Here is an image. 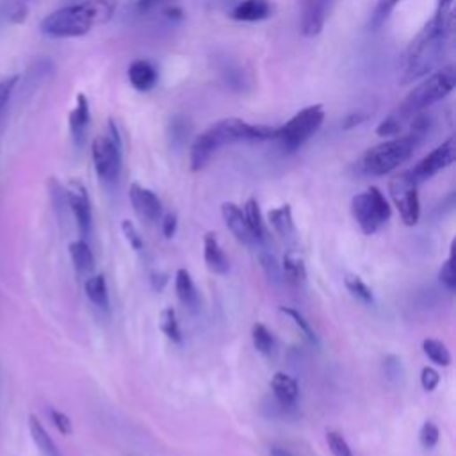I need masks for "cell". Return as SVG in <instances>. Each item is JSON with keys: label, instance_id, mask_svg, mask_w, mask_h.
Masks as SVG:
<instances>
[{"label": "cell", "instance_id": "1", "mask_svg": "<svg viewBox=\"0 0 456 456\" xmlns=\"http://www.w3.org/2000/svg\"><path fill=\"white\" fill-rule=\"evenodd\" d=\"M454 28V12L438 11L431 20L419 30V34L410 41L403 53L401 61V84L410 86L436 68L442 66V61L449 50L451 36Z\"/></svg>", "mask_w": 456, "mask_h": 456}, {"label": "cell", "instance_id": "2", "mask_svg": "<svg viewBox=\"0 0 456 456\" xmlns=\"http://www.w3.org/2000/svg\"><path fill=\"white\" fill-rule=\"evenodd\" d=\"M274 135L276 128L269 125H255L240 118L219 119L192 141L189 153L191 169L201 171L210 162L214 153L224 144L239 141H271Z\"/></svg>", "mask_w": 456, "mask_h": 456}, {"label": "cell", "instance_id": "3", "mask_svg": "<svg viewBox=\"0 0 456 456\" xmlns=\"http://www.w3.org/2000/svg\"><path fill=\"white\" fill-rule=\"evenodd\" d=\"M116 12V0H84L64 5L43 18L39 28L53 39L80 37L107 23Z\"/></svg>", "mask_w": 456, "mask_h": 456}, {"label": "cell", "instance_id": "4", "mask_svg": "<svg viewBox=\"0 0 456 456\" xmlns=\"http://www.w3.org/2000/svg\"><path fill=\"white\" fill-rule=\"evenodd\" d=\"M456 86V71L452 64H445L426 75L403 100L397 109V116L404 121L419 112H424L433 103L444 100L452 93Z\"/></svg>", "mask_w": 456, "mask_h": 456}, {"label": "cell", "instance_id": "5", "mask_svg": "<svg viewBox=\"0 0 456 456\" xmlns=\"http://www.w3.org/2000/svg\"><path fill=\"white\" fill-rule=\"evenodd\" d=\"M419 142H420V137L411 132L408 135L390 137L369 148L362 155L360 166L367 175H372V176L388 175L411 157Z\"/></svg>", "mask_w": 456, "mask_h": 456}, {"label": "cell", "instance_id": "6", "mask_svg": "<svg viewBox=\"0 0 456 456\" xmlns=\"http://www.w3.org/2000/svg\"><path fill=\"white\" fill-rule=\"evenodd\" d=\"M324 109L322 105H308L296 112L285 125L276 128L274 141L280 142L283 151L292 153L303 146L322 125Z\"/></svg>", "mask_w": 456, "mask_h": 456}, {"label": "cell", "instance_id": "7", "mask_svg": "<svg viewBox=\"0 0 456 456\" xmlns=\"http://www.w3.org/2000/svg\"><path fill=\"white\" fill-rule=\"evenodd\" d=\"M93 166L103 183H116L121 173V137L112 119H109V132L94 137L91 144Z\"/></svg>", "mask_w": 456, "mask_h": 456}, {"label": "cell", "instance_id": "8", "mask_svg": "<svg viewBox=\"0 0 456 456\" xmlns=\"http://www.w3.org/2000/svg\"><path fill=\"white\" fill-rule=\"evenodd\" d=\"M351 214L365 235H372L390 219V205L378 187H369L351 200Z\"/></svg>", "mask_w": 456, "mask_h": 456}, {"label": "cell", "instance_id": "9", "mask_svg": "<svg viewBox=\"0 0 456 456\" xmlns=\"http://www.w3.org/2000/svg\"><path fill=\"white\" fill-rule=\"evenodd\" d=\"M388 192L397 207V212L401 216V221L406 226L417 224L420 217V203H419V192H417V183L410 176L408 171H403L395 175L390 183H388Z\"/></svg>", "mask_w": 456, "mask_h": 456}, {"label": "cell", "instance_id": "10", "mask_svg": "<svg viewBox=\"0 0 456 456\" xmlns=\"http://www.w3.org/2000/svg\"><path fill=\"white\" fill-rule=\"evenodd\" d=\"M456 159V142L454 137H449L442 144H438L435 150H431L422 160H419L408 173L413 178V182L419 185L424 180L435 176L442 169L449 167Z\"/></svg>", "mask_w": 456, "mask_h": 456}, {"label": "cell", "instance_id": "11", "mask_svg": "<svg viewBox=\"0 0 456 456\" xmlns=\"http://www.w3.org/2000/svg\"><path fill=\"white\" fill-rule=\"evenodd\" d=\"M64 191H66V203L75 217L77 228L82 239H86L91 233V226H93V212H91V201H89L87 191L78 180H71Z\"/></svg>", "mask_w": 456, "mask_h": 456}, {"label": "cell", "instance_id": "12", "mask_svg": "<svg viewBox=\"0 0 456 456\" xmlns=\"http://www.w3.org/2000/svg\"><path fill=\"white\" fill-rule=\"evenodd\" d=\"M337 0H299L301 4V32L306 37H315L322 32L330 11Z\"/></svg>", "mask_w": 456, "mask_h": 456}, {"label": "cell", "instance_id": "13", "mask_svg": "<svg viewBox=\"0 0 456 456\" xmlns=\"http://www.w3.org/2000/svg\"><path fill=\"white\" fill-rule=\"evenodd\" d=\"M128 198L134 207V212L137 214V217L141 221H144V223L159 221V217L162 214V203L153 191H150L139 183H132L128 189Z\"/></svg>", "mask_w": 456, "mask_h": 456}, {"label": "cell", "instance_id": "14", "mask_svg": "<svg viewBox=\"0 0 456 456\" xmlns=\"http://www.w3.org/2000/svg\"><path fill=\"white\" fill-rule=\"evenodd\" d=\"M89 121H91V114H89V102H87V96H86L84 93H78V94H77L75 107L71 109L69 118H68L69 134H71V139H73V142H75L77 146H80V144L86 141Z\"/></svg>", "mask_w": 456, "mask_h": 456}, {"label": "cell", "instance_id": "15", "mask_svg": "<svg viewBox=\"0 0 456 456\" xmlns=\"http://www.w3.org/2000/svg\"><path fill=\"white\" fill-rule=\"evenodd\" d=\"M221 214H223L224 224L228 226V230L233 233V237L237 240H240L242 244L255 242V237L251 235L249 226H248L246 217H244V212H242V208L239 205H235L232 201H224L221 205Z\"/></svg>", "mask_w": 456, "mask_h": 456}, {"label": "cell", "instance_id": "16", "mask_svg": "<svg viewBox=\"0 0 456 456\" xmlns=\"http://www.w3.org/2000/svg\"><path fill=\"white\" fill-rule=\"evenodd\" d=\"M274 5L271 0H240L232 11L230 18L237 21H262L273 16Z\"/></svg>", "mask_w": 456, "mask_h": 456}, {"label": "cell", "instance_id": "17", "mask_svg": "<svg viewBox=\"0 0 456 456\" xmlns=\"http://www.w3.org/2000/svg\"><path fill=\"white\" fill-rule=\"evenodd\" d=\"M203 258L208 271H212L214 274H226L230 269V262L221 249L214 232H207L203 237Z\"/></svg>", "mask_w": 456, "mask_h": 456}, {"label": "cell", "instance_id": "18", "mask_svg": "<svg viewBox=\"0 0 456 456\" xmlns=\"http://www.w3.org/2000/svg\"><path fill=\"white\" fill-rule=\"evenodd\" d=\"M157 69L146 59H137L128 66V80L137 91H150L157 84Z\"/></svg>", "mask_w": 456, "mask_h": 456}, {"label": "cell", "instance_id": "19", "mask_svg": "<svg viewBox=\"0 0 456 456\" xmlns=\"http://www.w3.org/2000/svg\"><path fill=\"white\" fill-rule=\"evenodd\" d=\"M271 388H273V394H274L276 401L281 406H292L297 399V394H299L296 379L292 376L285 374V372H276L271 378Z\"/></svg>", "mask_w": 456, "mask_h": 456}, {"label": "cell", "instance_id": "20", "mask_svg": "<svg viewBox=\"0 0 456 456\" xmlns=\"http://www.w3.org/2000/svg\"><path fill=\"white\" fill-rule=\"evenodd\" d=\"M69 258L73 262V267L78 274L89 276L94 271V255L89 248V244L84 239H77L69 242Z\"/></svg>", "mask_w": 456, "mask_h": 456}, {"label": "cell", "instance_id": "21", "mask_svg": "<svg viewBox=\"0 0 456 456\" xmlns=\"http://www.w3.org/2000/svg\"><path fill=\"white\" fill-rule=\"evenodd\" d=\"M175 290H176L178 299L189 310H196L200 306V294L196 290V285H194L189 271L183 267H180L175 274Z\"/></svg>", "mask_w": 456, "mask_h": 456}, {"label": "cell", "instance_id": "22", "mask_svg": "<svg viewBox=\"0 0 456 456\" xmlns=\"http://www.w3.org/2000/svg\"><path fill=\"white\" fill-rule=\"evenodd\" d=\"M28 431H30L34 444L43 452V456H62L55 445V442L52 440V436L48 435V431L45 429V426L39 422V419L36 415H28Z\"/></svg>", "mask_w": 456, "mask_h": 456}, {"label": "cell", "instance_id": "23", "mask_svg": "<svg viewBox=\"0 0 456 456\" xmlns=\"http://www.w3.org/2000/svg\"><path fill=\"white\" fill-rule=\"evenodd\" d=\"M281 276L287 283H292V285L303 283L306 280V267H305L303 256L297 255L296 251L285 253L281 260Z\"/></svg>", "mask_w": 456, "mask_h": 456}, {"label": "cell", "instance_id": "24", "mask_svg": "<svg viewBox=\"0 0 456 456\" xmlns=\"http://www.w3.org/2000/svg\"><path fill=\"white\" fill-rule=\"evenodd\" d=\"M269 226L281 237H289L294 233V221H292V208L290 205H280L267 212Z\"/></svg>", "mask_w": 456, "mask_h": 456}, {"label": "cell", "instance_id": "25", "mask_svg": "<svg viewBox=\"0 0 456 456\" xmlns=\"http://www.w3.org/2000/svg\"><path fill=\"white\" fill-rule=\"evenodd\" d=\"M84 290L94 306L102 310L109 308V292H107V283L103 274H89L84 281Z\"/></svg>", "mask_w": 456, "mask_h": 456}, {"label": "cell", "instance_id": "26", "mask_svg": "<svg viewBox=\"0 0 456 456\" xmlns=\"http://www.w3.org/2000/svg\"><path fill=\"white\" fill-rule=\"evenodd\" d=\"M244 217H246V223L249 226V232L251 235L255 237V240H262L265 239L267 235V228H265V221L262 217V212H260V207H258V201L255 198H249L246 203H244Z\"/></svg>", "mask_w": 456, "mask_h": 456}, {"label": "cell", "instance_id": "27", "mask_svg": "<svg viewBox=\"0 0 456 456\" xmlns=\"http://www.w3.org/2000/svg\"><path fill=\"white\" fill-rule=\"evenodd\" d=\"M160 331L173 342H182V330L176 319V312L171 306H166L159 315Z\"/></svg>", "mask_w": 456, "mask_h": 456}, {"label": "cell", "instance_id": "28", "mask_svg": "<svg viewBox=\"0 0 456 456\" xmlns=\"http://www.w3.org/2000/svg\"><path fill=\"white\" fill-rule=\"evenodd\" d=\"M422 349H424V353H426V356L433 362V363H436V365H442V367H447V365H451V353H449V349H447V346L444 344V342H440V340H436V338H426L424 342H422Z\"/></svg>", "mask_w": 456, "mask_h": 456}, {"label": "cell", "instance_id": "29", "mask_svg": "<svg viewBox=\"0 0 456 456\" xmlns=\"http://www.w3.org/2000/svg\"><path fill=\"white\" fill-rule=\"evenodd\" d=\"M251 340H253L255 349L258 353L265 354V356H269L274 351V337H273V333L262 322L253 324V328H251Z\"/></svg>", "mask_w": 456, "mask_h": 456}, {"label": "cell", "instance_id": "30", "mask_svg": "<svg viewBox=\"0 0 456 456\" xmlns=\"http://www.w3.org/2000/svg\"><path fill=\"white\" fill-rule=\"evenodd\" d=\"M344 283H346V289L356 297L360 299L362 303L365 305H372L374 303V296H372V290L370 287L356 274H346L344 276Z\"/></svg>", "mask_w": 456, "mask_h": 456}, {"label": "cell", "instance_id": "31", "mask_svg": "<svg viewBox=\"0 0 456 456\" xmlns=\"http://www.w3.org/2000/svg\"><path fill=\"white\" fill-rule=\"evenodd\" d=\"M403 0H378L376 5H374V11L370 14V21H369V27L372 30H378L387 20L388 16L392 14V11L401 4Z\"/></svg>", "mask_w": 456, "mask_h": 456}, {"label": "cell", "instance_id": "32", "mask_svg": "<svg viewBox=\"0 0 456 456\" xmlns=\"http://www.w3.org/2000/svg\"><path fill=\"white\" fill-rule=\"evenodd\" d=\"M454 249H456V242L451 244V253H449V258L442 264L440 271H438V278L440 281L449 289L452 290L456 287V264H454Z\"/></svg>", "mask_w": 456, "mask_h": 456}, {"label": "cell", "instance_id": "33", "mask_svg": "<svg viewBox=\"0 0 456 456\" xmlns=\"http://www.w3.org/2000/svg\"><path fill=\"white\" fill-rule=\"evenodd\" d=\"M326 444H328V447H330L333 456H353V451H351L349 444L335 429H328L326 431Z\"/></svg>", "mask_w": 456, "mask_h": 456}, {"label": "cell", "instance_id": "34", "mask_svg": "<svg viewBox=\"0 0 456 456\" xmlns=\"http://www.w3.org/2000/svg\"><path fill=\"white\" fill-rule=\"evenodd\" d=\"M280 312L281 314H285V315H289L290 319H292V322L299 328V331L310 340V342H314V344H317V337H315V333H314V330H312V326H310V322L296 310V308H290V306H280Z\"/></svg>", "mask_w": 456, "mask_h": 456}, {"label": "cell", "instance_id": "35", "mask_svg": "<svg viewBox=\"0 0 456 456\" xmlns=\"http://www.w3.org/2000/svg\"><path fill=\"white\" fill-rule=\"evenodd\" d=\"M403 123H404V121H403L395 112H392L390 116H387V118L378 125L376 134H378L379 137H395V135L401 132Z\"/></svg>", "mask_w": 456, "mask_h": 456}, {"label": "cell", "instance_id": "36", "mask_svg": "<svg viewBox=\"0 0 456 456\" xmlns=\"http://www.w3.org/2000/svg\"><path fill=\"white\" fill-rule=\"evenodd\" d=\"M46 413H48L50 422L53 424V428H55L61 435H71L73 424H71V419H69L64 411H61V410L50 406V408L46 410Z\"/></svg>", "mask_w": 456, "mask_h": 456}, {"label": "cell", "instance_id": "37", "mask_svg": "<svg viewBox=\"0 0 456 456\" xmlns=\"http://www.w3.org/2000/svg\"><path fill=\"white\" fill-rule=\"evenodd\" d=\"M438 438H440V431H438V426L431 420H426L419 431V440L422 444L424 449H433L436 444H438Z\"/></svg>", "mask_w": 456, "mask_h": 456}, {"label": "cell", "instance_id": "38", "mask_svg": "<svg viewBox=\"0 0 456 456\" xmlns=\"http://www.w3.org/2000/svg\"><path fill=\"white\" fill-rule=\"evenodd\" d=\"M121 232H123L125 239L128 240V244H130L135 251H139V249L144 248V240H142V237L139 235V232H137V228H135V224H134L132 221L123 219V221H121Z\"/></svg>", "mask_w": 456, "mask_h": 456}, {"label": "cell", "instance_id": "39", "mask_svg": "<svg viewBox=\"0 0 456 456\" xmlns=\"http://www.w3.org/2000/svg\"><path fill=\"white\" fill-rule=\"evenodd\" d=\"M438 383H440L438 370L435 367H429V365L422 367V370H420V385H422V388L426 392H433L438 387Z\"/></svg>", "mask_w": 456, "mask_h": 456}, {"label": "cell", "instance_id": "40", "mask_svg": "<svg viewBox=\"0 0 456 456\" xmlns=\"http://www.w3.org/2000/svg\"><path fill=\"white\" fill-rule=\"evenodd\" d=\"M383 369H385V374L388 376V379H401L403 378V365H401V360L394 354L387 356L385 362H383Z\"/></svg>", "mask_w": 456, "mask_h": 456}, {"label": "cell", "instance_id": "41", "mask_svg": "<svg viewBox=\"0 0 456 456\" xmlns=\"http://www.w3.org/2000/svg\"><path fill=\"white\" fill-rule=\"evenodd\" d=\"M16 84H18V77H16V75H14V77H7V78H4V80L0 82V112L5 109V105H7V102H9L11 94H12V91H14V87H16Z\"/></svg>", "mask_w": 456, "mask_h": 456}, {"label": "cell", "instance_id": "42", "mask_svg": "<svg viewBox=\"0 0 456 456\" xmlns=\"http://www.w3.org/2000/svg\"><path fill=\"white\" fill-rule=\"evenodd\" d=\"M176 226H178V217L175 212H167L162 219V233L164 237H173L175 232H176Z\"/></svg>", "mask_w": 456, "mask_h": 456}, {"label": "cell", "instance_id": "43", "mask_svg": "<svg viewBox=\"0 0 456 456\" xmlns=\"http://www.w3.org/2000/svg\"><path fill=\"white\" fill-rule=\"evenodd\" d=\"M365 118H367V114H362V112L347 114V116H346V119L342 121V126H344V128H353V126H356V125L363 123V121H365Z\"/></svg>", "mask_w": 456, "mask_h": 456}, {"label": "cell", "instance_id": "44", "mask_svg": "<svg viewBox=\"0 0 456 456\" xmlns=\"http://www.w3.org/2000/svg\"><path fill=\"white\" fill-rule=\"evenodd\" d=\"M269 452H271V456H294L290 451H287L285 447H280V445H273Z\"/></svg>", "mask_w": 456, "mask_h": 456}, {"label": "cell", "instance_id": "45", "mask_svg": "<svg viewBox=\"0 0 456 456\" xmlns=\"http://www.w3.org/2000/svg\"><path fill=\"white\" fill-rule=\"evenodd\" d=\"M454 0H436V9L438 11H451Z\"/></svg>", "mask_w": 456, "mask_h": 456}, {"label": "cell", "instance_id": "46", "mask_svg": "<svg viewBox=\"0 0 456 456\" xmlns=\"http://www.w3.org/2000/svg\"><path fill=\"white\" fill-rule=\"evenodd\" d=\"M160 0H139L137 2V7L139 9H142V11H146V9H151L153 5H157Z\"/></svg>", "mask_w": 456, "mask_h": 456}]
</instances>
